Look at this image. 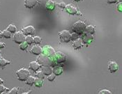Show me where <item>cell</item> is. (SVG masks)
<instances>
[{
  "label": "cell",
  "instance_id": "cell-35",
  "mask_svg": "<svg viewBox=\"0 0 122 94\" xmlns=\"http://www.w3.org/2000/svg\"><path fill=\"white\" fill-rule=\"evenodd\" d=\"M118 0H107V2L108 4H115L117 2Z\"/></svg>",
  "mask_w": 122,
  "mask_h": 94
},
{
  "label": "cell",
  "instance_id": "cell-41",
  "mask_svg": "<svg viewBox=\"0 0 122 94\" xmlns=\"http://www.w3.org/2000/svg\"><path fill=\"white\" fill-rule=\"evenodd\" d=\"M0 59H1V53H0Z\"/></svg>",
  "mask_w": 122,
  "mask_h": 94
},
{
  "label": "cell",
  "instance_id": "cell-9",
  "mask_svg": "<svg viewBox=\"0 0 122 94\" xmlns=\"http://www.w3.org/2000/svg\"><path fill=\"white\" fill-rule=\"evenodd\" d=\"M65 8H66V11L71 15H75L78 13L77 9L73 4H68V5H66Z\"/></svg>",
  "mask_w": 122,
  "mask_h": 94
},
{
  "label": "cell",
  "instance_id": "cell-31",
  "mask_svg": "<svg viewBox=\"0 0 122 94\" xmlns=\"http://www.w3.org/2000/svg\"><path fill=\"white\" fill-rule=\"evenodd\" d=\"M18 93V88L15 87V88H13L10 91L9 94H17Z\"/></svg>",
  "mask_w": 122,
  "mask_h": 94
},
{
  "label": "cell",
  "instance_id": "cell-10",
  "mask_svg": "<svg viewBox=\"0 0 122 94\" xmlns=\"http://www.w3.org/2000/svg\"><path fill=\"white\" fill-rule=\"evenodd\" d=\"M22 31L25 35H33L35 33V29L32 26H28L22 29Z\"/></svg>",
  "mask_w": 122,
  "mask_h": 94
},
{
  "label": "cell",
  "instance_id": "cell-17",
  "mask_svg": "<svg viewBox=\"0 0 122 94\" xmlns=\"http://www.w3.org/2000/svg\"><path fill=\"white\" fill-rule=\"evenodd\" d=\"M52 73L56 75H60L63 73V68L60 66H55L52 69Z\"/></svg>",
  "mask_w": 122,
  "mask_h": 94
},
{
  "label": "cell",
  "instance_id": "cell-34",
  "mask_svg": "<svg viewBox=\"0 0 122 94\" xmlns=\"http://www.w3.org/2000/svg\"><path fill=\"white\" fill-rule=\"evenodd\" d=\"M117 10L120 12H122V2L119 3L118 5H117Z\"/></svg>",
  "mask_w": 122,
  "mask_h": 94
},
{
  "label": "cell",
  "instance_id": "cell-14",
  "mask_svg": "<svg viewBox=\"0 0 122 94\" xmlns=\"http://www.w3.org/2000/svg\"><path fill=\"white\" fill-rule=\"evenodd\" d=\"M41 70L43 72V73L47 76L50 75L51 73H52V69L51 66H42Z\"/></svg>",
  "mask_w": 122,
  "mask_h": 94
},
{
  "label": "cell",
  "instance_id": "cell-22",
  "mask_svg": "<svg viewBox=\"0 0 122 94\" xmlns=\"http://www.w3.org/2000/svg\"><path fill=\"white\" fill-rule=\"evenodd\" d=\"M34 84L37 87H41L43 85V79H40L38 77L35 78V81H34Z\"/></svg>",
  "mask_w": 122,
  "mask_h": 94
},
{
  "label": "cell",
  "instance_id": "cell-21",
  "mask_svg": "<svg viewBox=\"0 0 122 94\" xmlns=\"http://www.w3.org/2000/svg\"><path fill=\"white\" fill-rule=\"evenodd\" d=\"M9 64L10 61H7L6 59H3V58H1V59H0V67L4 68V67H5L6 65Z\"/></svg>",
  "mask_w": 122,
  "mask_h": 94
},
{
  "label": "cell",
  "instance_id": "cell-5",
  "mask_svg": "<svg viewBox=\"0 0 122 94\" xmlns=\"http://www.w3.org/2000/svg\"><path fill=\"white\" fill-rule=\"evenodd\" d=\"M53 60L54 61H56L58 64L64 63L66 60V55L61 52H57L56 53H55V56L53 57Z\"/></svg>",
  "mask_w": 122,
  "mask_h": 94
},
{
  "label": "cell",
  "instance_id": "cell-27",
  "mask_svg": "<svg viewBox=\"0 0 122 94\" xmlns=\"http://www.w3.org/2000/svg\"><path fill=\"white\" fill-rule=\"evenodd\" d=\"M36 77H38V78H40V79H44V77H45V74L43 73V72L41 70V71H38L36 72Z\"/></svg>",
  "mask_w": 122,
  "mask_h": 94
},
{
  "label": "cell",
  "instance_id": "cell-12",
  "mask_svg": "<svg viewBox=\"0 0 122 94\" xmlns=\"http://www.w3.org/2000/svg\"><path fill=\"white\" fill-rule=\"evenodd\" d=\"M38 0H25V6L27 9L34 7L37 4Z\"/></svg>",
  "mask_w": 122,
  "mask_h": 94
},
{
  "label": "cell",
  "instance_id": "cell-32",
  "mask_svg": "<svg viewBox=\"0 0 122 94\" xmlns=\"http://www.w3.org/2000/svg\"><path fill=\"white\" fill-rule=\"evenodd\" d=\"M99 94H111V92L108 90L105 89V90H102L101 91H100Z\"/></svg>",
  "mask_w": 122,
  "mask_h": 94
},
{
  "label": "cell",
  "instance_id": "cell-4",
  "mask_svg": "<svg viewBox=\"0 0 122 94\" xmlns=\"http://www.w3.org/2000/svg\"><path fill=\"white\" fill-rule=\"evenodd\" d=\"M71 33L67 30H64L59 34L61 41L64 43H68L71 40Z\"/></svg>",
  "mask_w": 122,
  "mask_h": 94
},
{
  "label": "cell",
  "instance_id": "cell-23",
  "mask_svg": "<svg viewBox=\"0 0 122 94\" xmlns=\"http://www.w3.org/2000/svg\"><path fill=\"white\" fill-rule=\"evenodd\" d=\"M1 34H2V36H4L5 38H10V36H11V33L9 31H8L7 29L3 31Z\"/></svg>",
  "mask_w": 122,
  "mask_h": 94
},
{
  "label": "cell",
  "instance_id": "cell-20",
  "mask_svg": "<svg viewBox=\"0 0 122 94\" xmlns=\"http://www.w3.org/2000/svg\"><path fill=\"white\" fill-rule=\"evenodd\" d=\"M34 81H35V78L33 76H29L28 78L26 79V84L31 86V85L34 84Z\"/></svg>",
  "mask_w": 122,
  "mask_h": 94
},
{
  "label": "cell",
  "instance_id": "cell-30",
  "mask_svg": "<svg viewBox=\"0 0 122 94\" xmlns=\"http://www.w3.org/2000/svg\"><path fill=\"white\" fill-rule=\"evenodd\" d=\"M79 37V35L77 34H76L74 32V34H71V40H75L76 39H77Z\"/></svg>",
  "mask_w": 122,
  "mask_h": 94
},
{
  "label": "cell",
  "instance_id": "cell-18",
  "mask_svg": "<svg viewBox=\"0 0 122 94\" xmlns=\"http://www.w3.org/2000/svg\"><path fill=\"white\" fill-rule=\"evenodd\" d=\"M46 7L47 9L52 10H53L55 8V3L53 1L50 0V1H48L47 3H46Z\"/></svg>",
  "mask_w": 122,
  "mask_h": 94
},
{
  "label": "cell",
  "instance_id": "cell-26",
  "mask_svg": "<svg viewBox=\"0 0 122 94\" xmlns=\"http://www.w3.org/2000/svg\"><path fill=\"white\" fill-rule=\"evenodd\" d=\"M27 47H28V44H27L25 41L20 44V49H22V50H25V49L27 48Z\"/></svg>",
  "mask_w": 122,
  "mask_h": 94
},
{
  "label": "cell",
  "instance_id": "cell-7",
  "mask_svg": "<svg viewBox=\"0 0 122 94\" xmlns=\"http://www.w3.org/2000/svg\"><path fill=\"white\" fill-rule=\"evenodd\" d=\"M42 52H43L44 54L50 56L51 58H53L54 56H55V49L51 46H49V45H46L45 47H43V49H42Z\"/></svg>",
  "mask_w": 122,
  "mask_h": 94
},
{
  "label": "cell",
  "instance_id": "cell-39",
  "mask_svg": "<svg viewBox=\"0 0 122 94\" xmlns=\"http://www.w3.org/2000/svg\"><path fill=\"white\" fill-rule=\"evenodd\" d=\"M1 37H2V34H1V33H0V40H1Z\"/></svg>",
  "mask_w": 122,
  "mask_h": 94
},
{
  "label": "cell",
  "instance_id": "cell-37",
  "mask_svg": "<svg viewBox=\"0 0 122 94\" xmlns=\"http://www.w3.org/2000/svg\"><path fill=\"white\" fill-rule=\"evenodd\" d=\"M4 47H5V44H4V43H1V42H0V49L4 48Z\"/></svg>",
  "mask_w": 122,
  "mask_h": 94
},
{
  "label": "cell",
  "instance_id": "cell-29",
  "mask_svg": "<svg viewBox=\"0 0 122 94\" xmlns=\"http://www.w3.org/2000/svg\"><path fill=\"white\" fill-rule=\"evenodd\" d=\"M41 38L39 36H35V37L34 38V43L35 44L38 45V44L41 43Z\"/></svg>",
  "mask_w": 122,
  "mask_h": 94
},
{
  "label": "cell",
  "instance_id": "cell-24",
  "mask_svg": "<svg viewBox=\"0 0 122 94\" xmlns=\"http://www.w3.org/2000/svg\"><path fill=\"white\" fill-rule=\"evenodd\" d=\"M25 42L28 45H31L34 43V38L30 35H28L27 37H25Z\"/></svg>",
  "mask_w": 122,
  "mask_h": 94
},
{
  "label": "cell",
  "instance_id": "cell-13",
  "mask_svg": "<svg viewBox=\"0 0 122 94\" xmlns=\"http://www.w3.org/2000/svg\"><path fill=\"white\" fill-rule=\"evenodd\" d=\"M31 52L34 54H35V55H39L42 52V48L36 44V45L33 46V47L31 48Z\"/></svg>",
  "mask_w": 122,
  "mask_h": 94
},
{
  "label": "cell",
  "instance_id": "cell-2",
  "mask_svg": "<svg viewBox=\"0 0 122 94\" xmlns=\"http://www.w3.org/2000/svg\"><path fill=\"white\" fill-rule=\"evenodd\" d=\"M72 29L75 33L77 34L78 35H82L86 29V25L84 22L77 21L73 25Z\"/></svg>",
  "mask_w": 122,
  "mask_h": 94
},
{
  "label": "cell",
  "instance_id": "cell-33",
  "mask_svg": "<svg viewBox=\"0 0 122 94\" xmlns=\"http://www.w3.org/2000/svg\"><path fill=\"white\" fill-rule=\"evenodd\" d=\"M6 89L3 85L0 84V94H3L4 91Z\"/></svg>",
  "mask_w": 122,
  "mask_h": 94
},
{
  "label": "cell",
  "instance_id": "cell-36",
  "mask_svg": "<svg viewBox=\"0 0 122 94\" xmlns=\"http://www.w3.org/2000/svg\"><path fill=\"white\" fill-rule=\"evenodd\" d=\"M59 6L60 8H61V9H64V8H65V7H66L65 4H64V2H61V3H59Z\"/></svg>",
  "mask_w": 122,
  "mask_h": 94
},
{
  "label": "cell",
  "instance_id": "cell-3",
  "mask_svg": "<svg viewBox=\"0 0 122 94\" xmlns=\"http://www.w3.org/2000/svg\"><path fill=\"white\" fill-rule=\"evenodd\" d=\"M18 79L20 81H26V79L30 76V72L27 69L21 68L18 70L16 73Z\"/></svg>",
  "mask_w": 122,
  "mask_h": 94
},
{
  "label": "cell",
  "instance_id": "cell-8",
  "mask_svg": "<svg viewBox=\"0 0 122 94\" xmlns=\"http://www.w3.org/2000/svg\"><path fill=\"white\" fill-rule=\"evenodd\" d=\"M81 40H82V42L85 44H89L93 40V36H92V34H90L89 33H86V34L83 33L82 34Z\"/></svg>",
  "mask_w": 122,
  "mask_h": 94
},
{
  "label": "cell",
  "instance_id": "cell-25",
  "mask_svg": "<svg viewBox=\"0 0 122 94\" xmlns=\"http://www.w3.org/2000/svg\"><path fill=\"white\" fill-rule=\"evenodd\" d=\"M16 29H17L15 25H9V27H7V30L9 31L10 33H15Z\"/></svg>",
  "mask_w": 122,
  "mask_h": 94
},
{
  "label": "cell",
  "instance_id": "cell-6",
  "mask_svg": "<svg viewBox=\"0 0 122 94\" xmlns=\"http://www.w3.org/2000/svg\"><path fill=\"white\" fill-rule=\"evenodd\" d=\"M13 40L18 43V44H20L23 42L25 41V36L22 32H16L15 33L14 36H13Z\"/></svg>",
  "mask_w": 122,
  "mask_h": 94
},
{
  "label": "cell",
  "instance_id": "cell-15",
  "mask_svg": "<svg viewBox=\"0 0 122 94\" xmlns=\"http://www.w3.org/2000/svg\"><path fill=\"white\" fill-rule=\"evenodd\" d=\"M40 64L38 63L37 61H31L29 64V68L33 70V71H37L40 68Z\"/></svg>",
  "mask_w": 122,
  "mask_h": 94
},
{
  "label": "cell",
  "instance_id": "cell-16",
  "mask_svg": "<svg viewBox=\"0 0 122 94\" xmlns=\"http://www.w3.org/2000/svg\"><path fill=\"white\" fill-rule=\"evenodd\" d=\"M73 47H74L75 49H78L82 47V40L80 38H77L75 40H73Z\"/></svg>",
  "mask_w": 122,
  "mask_h": 94
},
{
  "label": "cell",
  "instance_id": "cell-11",
  "mask_svg": "<svg viewBox=\"0 0 122 94\" xmlns=\"http://www.w3.org/2000/svg\"><path fill=\"white\" fill-rule=\"evenodd\" d=\"M108 68H109V70L112 73H115V72H117L118 70L119 66L115 61H110L109 65H108Z\"/></svg>",
  "mask_w": 122,
  "mask_h": 94
},
{
  "label": "cell",
  "instance_id": "cell-28",
  "mask_svg": "<svg viewBox=\"0 0 122 94\" xmlns=\"http://www.w3.org/2000/svg\"><path fill=\"white\" fill-rule=\"evenodd\" d=\"M55 77H56V75L55 74H52V73H51L50 75H48V77H47V79L49 80V81H50V82H52V81H54L55 80Z\"/></svg>",
  "mask_w": 122,
  "mask_h": 94
},
{
  "label": "cell",
  "instance_id": "cell-19",
  "mask_svg": "<svg viewBox=\"0 0 122 94\" xmlns=\"http://www.w3.org/2000/svg\"><path fill=\"white\" fill-rule=\"evenodd\" d=\"M85 31H86V33H89L90 34H94L95 33V27L92 25H89V26L86 27Z\"/></svg>",
  "mask_w": 122,
  "mask_h": 94
},
{
  "label": "cell",
  "instance_id": "cell-42",
  "mask_svg": "<svg viewBox=\"0 0 122 94\" xmlns=\"http://www.w3.org/2000/svg\"><path fill=\"white\" fill-rule=\"evenodd\" d=\"M119 1H122V0H119Z\"/></svg>",
  "mask_w": 122,
  "mask_h": 94
},
{
  "label": "cell",
  "instance_id": "cell-38",
  "mask_svg": "<svg viewBox=\"0 0 122 94\" xmlns=\"http://www.w3.org/2000/svg\"><path fill=\"white\" fill-rule=\"evenodd\" d=\"M3 83H4V81H3V80H2V79L0 78V84H2Z\"/></svg>",
  "mask_w": 122,
  "mask_h": 94
},
{
  "label": "cell",
  "instance_id": "cell-1",
  "mask_svg": "<svg viewBox=\"0 0 122 94\" xmlns=\"http://www.w3.org/2000/svg\"><path fill=\"white\" fill-rule=\"evenodd\" d=\"M53 59L51 57L47 56L44 54H39L37 59V62L41 66H51L53 64Z\"/></svg>",
  "mask_w": 122,
  "mask_h": 94
},
{
  "label": "cell",
  "instance_id": "cell-40",
  "mask_svg": "<svg viewBox=\"0 0 122 94\" xmlns=\"http://www.w3.org/2000/svg\"><path fill=\"white\" fill-rule=\"evenodd\" d=\"M75 1H80V0H75Z\"/></svg>",
  "mask_w": 122,
  "mask_h": 94
}]
</instances>
